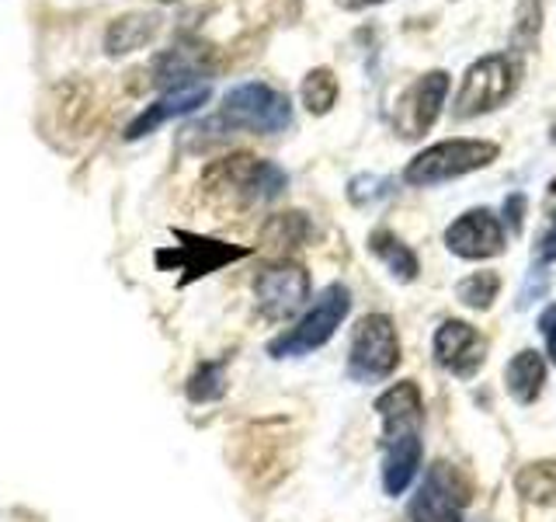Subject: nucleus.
I'll use <instances>...</instances> for the list:
<instances>
[{"label":"nucleus","instance_id":"nucleus-19","mask_svg":"<svg viewBox=\"0 0 556 522\" xmlns=\"http://www.w3.org/2000/svg\"><path fill=\"white\" fill-rule=\"evenodd\" d=\"M515 492L532 505H556V460L526 463L515 474Z\"/></svg>","mask_w":556,"mask_h":522},{"label":"nucleus","instance_id":"nucleus-4","mask_svg":"<svg viewBox=\"0 0 556 522\" xmlns=\"http://www.w3.org/2000/svg\"><path fill=\"white\" fill-rule=\"evenodd\" d=\"M521 84V60L515 52H491L480 57L463 74V87L456 95V119H480L486 112H497L501 104H508Z\"/></svg>","mask_w":556,"mask_h":522},{"label":"nucleus","instance_id":"nucleus-18","mask_svg":"<svg viewBox=\"0 0 556 522\" xmlns=\"http://www.w3.org/2000/svg\"><path fill=\"white\" fill-rule=\"evenodd\" d=\"M156 32V17L153 14H126L112 22L109 35H104V49L112 57H122V52H132V49H143Z\"/></svg>","mask_w":556,"mask_h":522},{"label":"nucleus","instance_id":"nucleus-14","mask_svg":"<svg viewBox=\"0 0 556 522\" xmlns=\"http://www.w3.org/2000/svg\"><path fill=\"white\" fill-rule=\"evenodd\" d=\"M208 95H213V87H208L205 80H202V84L167 87V91H164L161 98H156L153 104H147V109L129 122V126H126V139H143V136H150L153 129H161L164 122L181 119V115H191V112L202 109V104L208 101Z\"/></svg>","mask_w":556,"mask_h":522},{"label":"nucleus","instance_id":"nucleus-23","mask_svg":"<svg viewBox=\"0 0 556 522\" xmlns=\"http://www.w3.org/2000/svg\"><path fill=\"white\" fill-rule=\"evenodd\" d=\"M309 237V223L303 213H282L265 226V244L271 248H295Z\"/></svg>","mask_w":556,"mask_h":522},{"label":"nucleus","instance_id":"nucleus-29","mask_svg":"<svg viewBox=\"0 0 556 522\" xmlns=\"http://www.w3.org/2000/svg\"><path fill=\"white\" fill-rule=\"evenodd\" d=\"M553 144H556V126H553Z\"/></svg>","mask_w":556,"mask_h":522},{"label":"nucleus","instance_id":"nucleus-25","mask_svg":"<svg viewBox=\"0 0 556 522\" xmlns=\"http://www.w3.org/2000/svg\"><path fill=\"white\" fill-rule=\"evenodd\" d=\"M539 17H543V11H539V0H521L518 4V14H515V42L526 46L532 42L539 35Z\"/></svg>","mask_w":556,"mask_h":522},{"label":"nucleus","instance_id":"nucleus-16","mask_svg":"<svg viewBox=\"0 0 556 522\" xmlns=\"http://www.w3.org/2000/svg\"><path fill=\"white\" fill-rule=\"evenodd\" d=\"M504 383H508V394L518 405H532L546 387V359L535 348H521L508 362V370H504Z\"/></svg>","mask_w":556,"mask_h":522},{"label":"nucleus","instance_id":"nucleus-17","mask_svg":"<svg viewBox=\"0 0 556 522\" xmlns=\"http://www.w3.org/2000/svg\"><path fill=\"white\" fill-rule=\"evenodd\" d=\"M369 251L400 278V283H410V278H417V272H421V261H417L414 248H407V244L390 231H372Z\"/></svg>","mask_w":556,"mask_h":522},{"label":"nucleus","instance_id":"nucleus-28","mask_svg":"<svg viewBox=\"0 0 556 522\" xmlns=\"http://www.w3.org/2000/svg\"><path fill=\"white\" fill-rule=\"evenodd\" d=\"M338 8L344 11H365V8H376V4H387V0H334Z\"/></svg>","mask_w":556,"mask_h":522},{"label":"nucleus","instance_id":"nucleus-3","mask_svg":"<svg viewBox=\"0 0 556 522\" xmlns=\"http://www.w3.org/2000/svg\"><path fill=\"white\" fill-rule=\"evenodd\" d=\"M501 157V147L494 139H442L428 150H421L414 161L404 167V182L410 188H431V185H445L466 178V174L491 167Z\"/></svg>","mask_w":556,"mask_h":522},{"label":"nucleus","instance_id":"nucleus-21","mask_svg":"<svg viewBox=\"0 0 556 522\" xmlns=\"http://www.w3.org/2000/svg\"><path fill=\"white\" fill-rule=\"evenodd\" d=\"M188 400L191 405H208L226 394V362H202L195 373L188 376Z\"/></svg>","mask_w":556,"mask_h":522},{"label":"nucleus","instance_id":"nucleus-2","mask_svg":"<svg viewBox=\"0 0 556 522\" xmlns=\"http://www.w3.org/2000/svg\"><path fill=\"white\" fill-rule=\"evenodd\" d=\"M286 182H289L286 171L278 164L261 161L254 153H233L205 167L202 188L213 199H226L233 206H254V202H271L275 196H282Z\"/></svg>","mask_w":556,"mask_h":522},{"label":"nucleus","instance_id":"nucleus-1","mask_svg":"<svg viewBox=\"0 0 556 522\" xmlns=\"http://www.w3.org/2000/svg\"><path fill=\"white\" fill-rule=\"evenodd\" d=\"M292 122V104L278 87L265 80H248L226 91L223 109L216 119H208V129L223 133H257V136H275L289 129Z\"/></svg>","mask_w":556,"mask_h":522},{"label":"nucleus","instance_id":"nucleus-26","mask_svg":"<svg viewBox=\"0 0 556 522\" xmlns=\"http://www.w3.org/2000/svg\"><path fill=\"white\" fill-rule=\"evenodd\" d=\"M539 331H543V338H546V356L556 365V303H549L539 313Z\"/></svg>","mask_w":556,"mask_h":522},{"label":"nucleus","instance_id":"nucleus-8","mask_svg":"<svg viewBox=\"0 0 556 522\" xmlns=\"http://www.w3.org/2000/svg\"><path fill=\"white\" fill-rule=\"evenodd\" d=\"M254 296L265 318L286 321L309 300V272L300 261L278 258L254 275Z\"/></svg>","mask_w":556,"mask_h":522},{"label":"nucleus","instance_id":"nucleus-15","mask_svg":"<svg viewBox=\"0 0 556 522\" xmlns=\"http://www.w3.org/2000/svg\"><path fill=\"white\" fill-rule=\"evenodd\" d=\"M425 457V443L421 439H396V443H382V487L387 495H404L410 481L421 470Z\"/></svg>","mask_w":556,"mask_h":522},{"label":"nucleus","instance_id":"nucleus-11","mask_svg":"<svg viewBox=\"0 0 556 522\" xmlns=\"http://www.w3.org/2000/svg\"><path fill=\"white\" fill-rule=\"evenodd\" d=\"M434 362L456 380H473L486 359V338L469 321H445L431 341Z\"/></svg>","mask_w":556,"mask_h":522},{"label":"nucleus","instance_id":"nucleus-5","mask_svg":"<svg viewBox=\"0 0 556 522\" xmlns=\"http://www.w3.org/2000/svg\"><path fill=\"white\" fill-rule=\"evenodd\" d=\"M348 310H352V293H348V286H341V283H330L317 300H313V307L303 313V318L295 321V327L282 331V335L268 345V356L300 359V356L317 352V348H324L330 338H334V331L344 324Z\"/></svg>","mask_w":556,"mask_h":522},{"label":"nucleus","instance_id":"nucleus-20","mask_svg":"<svg viewBox=\"0 0 556 522\" xmlns=\"http://www.w3.org/2000/svg\"><path fill=\"white\" fill-rule=\"evenodd\" d=\"M338 91H341V87H338L334 70L317 66V70H309V74L303 77L300 98H303V104H306V112H309V115H327L330 109H334Z\"/></svg>","mask_w":556,"mask_h":522},{"label":"nucleus","instance_id":"nucleus-24","mask_svg":"<svg viewBox=\"0 0 556 522\" xmlns=\"http://www.w3.org/2000/svg\"><path fill=\"white\" fill-rule=\"evenodd\" d=\"M535 261H556V178L546 188V223L535 240Z\"/></svg>","mask_w":556,"mask_h":522},{"label":"nucleus","instance_id":"nucleus-9","mask_svg":"<svg viewBox=\"0 0 556 522\" xmlns=\"http://www.w3.org/2000/svg\"><path fill=\"white\" fill-rule=\"evenodd\" d=\"M466 484L452 463H434L410 501L414 522H463Z\"/></svg>","mask_w":556,"mask_h":522},{"label":"nucleus","instance_id":"nucleus-12","mask_svg":"<svg viewBox=\"0 0 556 522\" xmlns=\"http://www.w3.org/2000/svg\"><path fill=\"white\" fill-rule=\"evenodd\" d=\"M174 237L185 240V244H178L174 251H161V254H156V265H161V269L174 265V269L188 272L185 283H191V278L208 275V272H216L223 265H230V261H240V258L251 254L248 248H237V244H223V240L199 237V234H185V231H174Z\"/></svg>","mask_w":556,"mask_h":522},{"label":"nucleus","instance_id":"nucleus-6","mask_svg":"<svg viewBox=\"0 0 556 522\" xmlns=\"http://www.w3.org/2000/svg\"><path fill=\"white\" fill-rule=\"evenodd\" d=\"M400 338L387 313H365L352 331L348 345V373L358 383H379L396 373Z\"/></svg>","mask_w":556,"mask_h":522},{"label":"nucleus","instance_id":"nucleus-10","mask_svg":"<svg viewBox=\"0 0 556 522\" xmlns=\"http://www.w3.org/2000/svg\"><path fill=\"white\" fill-rule=\"evenodd\" d=\"M504 240H508V231L494 209H469L445 231V248L466 261L497 258L504 251Z\"/></svg>","mask_w":556,"mask_h":522},{"label":"nucleus","instance_id":"nucleus-13","mask_svg":"<svg viewBox=\"0 0 556 522\" xmlns=\"http://www.w3.org/2000/svg\"><path fill=\"white\" fill-rule=\"evenodd\" d=\"M376 414L382 422V443L396 439H421L425 425V400L414 380H400L387 387L376 400Z\"/></svg>","mask_w":556,"mask_h":522},{"label":"nucleus","instance_id":"nucleus-22","mask_svg":"<svg viewBox=\"0 0 556 522\" xmlns=\"http://www.w3.org/2000/svg\"><path fill=\"white\" fill-rule=\"evenodd\" d=\"M497 293H501V275L497 272H473L456 286V296L473 310H491L494 300H497Z\"/></svg>","mask_w":556,"mask_h":522},{"label":"nucleus","instance_id":"nucleus-7","mask_svg":"<svg viewBox=\"0 0 556 522\" xmlns=\"http://www.w3.org/2000/svg\"><path fill=\"white\" fill-rule=\"evenodd\" d=\"M448 84H452L448 70H428V74L417 77L396 101V112H393L396 133L407 136V139L428 136L434 122H439L442 109H445Z\"/></svg>","mask_w":556,"mask_h":522},{"label":"nucleus","instance_id":"nucleus-27","mask_svg":"<svg viewBox=\"0 0 556 522\" xmlns=\"http://www.w3.org/2000/svg\"><path fill=\"white\" fill-rule=\"evenodd\" d=\"M521 216H526V196H508V199H504V226H508V231H521V223H526V220H521Z\"/></svg>","mask_w":556,"mask_h":522}]
</instances>
